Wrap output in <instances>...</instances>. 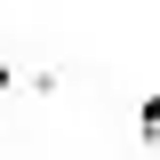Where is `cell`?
<instances>
[{
    "label": "cell",
    "instance_id": "obj_1",
    "mask_svg": "<svg viewBox=\"0 0 160 160\" xmlns=\"http://www.w3.org/2000/svg\"><path fill=\"white\" fill-rule=\"evenodd\" d=\"M136 144H160V96L136 104Z\"/></svg>",
    "mask_w": 160,
    "mask_h": 160
},
{
    "label": "cell",
    "instance_id": "obj_2",
    "mask_svg": "<svg viewBox=\"0 0 160 160\" xmlns=\"http://www.w3.org/2000/svg\"><path fill=\"white\" fill-rule=\"evenodd\" d=\"M8 88H16V72H8V64H0V96H8Z\"/></svg>",
    "mask_w": 160,
    "mask_h": 160
}]
</instances>
